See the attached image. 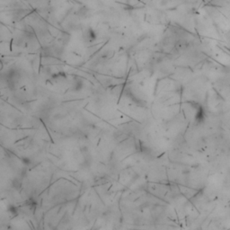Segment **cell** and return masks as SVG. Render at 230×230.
Returning <instances> with one entry per match:
<instances>
[{
  "label": "cell",
  "instance_id": "1",
  "mask_svg": "<svg viewBox=\"0 0 230 230\" xmlns=\"http://www.w3.org/2000/svg\"><path fill=\"white\" fill-rule=\"evenodd\" d=\"M204 118H205V116H204V112H203V110L201 109V108H200L198 113H197V115H196V120H197L198 121H202V120H204Z\"/></svg>",
  "mask_w": 230,
  "mask_h": 230
}]
</instances>
